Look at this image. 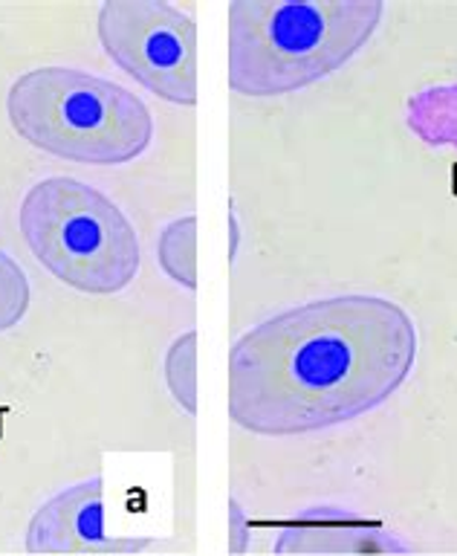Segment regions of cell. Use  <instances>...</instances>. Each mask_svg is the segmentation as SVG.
Listing matches in <instances>:
<instances>
[{"label": "cell", "instance_id": "1", "mask_svg": "<svg viewBox=\"0 0 457 556\" xmlns=\"http://www.w3.org/2000/svg\"><path fill=\"white\" fill-rule=\"evenodd\" d=\"M417 363V325L385 295L339 293L250 328L229 351V417L252 434H307L382 406Z\"/></svg>", "mask_w": 457, "mask_h": 556}, {"label": "cell", "instance_id": "2", "mask_svg": "<svg viewBox=\"0 0 457 556\" xmlns=\"http://www.w3.org/2000/svg\"><path fill=\"white\" fill-rule=\"evenodd\" d=\"M385 15L380 0L229 7V87L252 99L295 93L345 67Z\"/></svg>", "mask_w": 457, "mask_h": 556}, {"label": "cell", "instance_id": "3", "mask_svg": "<svg viewBox=\"0 0 457 556\" xmlns=\"http://www.w3.org/2000/svg\"><path fill=\"white\" fill-rule=\"evenodd\" d=\"M7 116L17 137L69 163L125 165L154 142V116L134 90L59 64L21 73Z\"/></svg>", "mask_w": 457, "mask_h": 556}, {"label": "cell", "instance_id": "4", "mask_svg": "<svg viewBox=\"0 0 457 556\" xmlns=\"http://www.w3.org/2000/svg\"><path fill=\"white\" fill-rule=\"evenodd\" d=\"M17 226L35 258L78 293H122L137 278V229L90 182L64 174L43 177L21 200Z\"/></svg>", "mask_w": 457, "mask_h": 556}, {"label": "cell", "instance_id": "5", "mask_svg": "<svg viewBox=\"0 0 457 556\" xmlns=\"http://www.w3.org/2000/svg\"><path fill=\"white\" fill-rule=\"evenodd\" d=\"M107 59L163 102L198 104V24L156 0H111L96 15Z\"/></svg>", "mask_w": 457, "mask_h": 556}, {"label": "cell", "instance_id": "6", "mask_svg": "<svg viewBox=\"0 0 457 556\" xmlns=\"http://www.w3.org/2000/svg\"><path fill=\"white\" fill-rule=\"evenodd\" d=\"M102 478L78 484L47 498L26 528L24 547L29 554H142L165 547L160 539L111 536L104 528Z\"/></svg>", "mask_w": 457, "mask_h": 556}, {"label": "cell", "instance_id": "7", "mask_svg": "<svg viewBox=\"0 0 457 556\" xmlns=\"http://www.w3.org/2000/svg\"><path fill=\"white\" fill-rule=\"evenodd\" d=\"M281 554H377V551H406L394 533L356 513L339 507H313L287 521L276 539Z\"/></svg>", "mask_w": 457, "mask_h": 556}, {"label": "cell", "instance_id": "8", "mask_svg": "<svg viewBox=\"0 0 457 556\" xmlns=\"http://www.w3.org/2000/svg\"><path fill=\"white\" fill-rule=\"evenodd\" d=\"M406 122L426 146L457 151V81L426 87L411 96L406 104Z\"/></svg>", "mask_w": 457, "mask_h": 556}, {"label": "cell", "instance_id": "9", "mask_svg": "<svg viewBox=\"0 0 457 556\" xmlns=\"http://www.w3.org/2000/svg\"><path fill=\"white\" fill-rule=\"evenodd\" d=\"M156 264L186 290L198 287V217H177L165 226L156 241Z\"/></svg>", "mask_w": 457, "mask_h": 556}, {"label": "cell", "instance_id": "10", "mask_svg": "<svg viewBox=\"0 0 457 556\" xmlns=\"http://www.w3.org/2000/svg\"><path fill=\"white\" fill-rule=\"evenodd\" d=\"M165 386L189 415H198V330H186L165 351Z\"/></svg>", "mask_w": 457, "mask_h": 556}, {"label": "cell", "instance_id": "11", "mask_svg": "<svg viewBox=\"0 0 457 556\" xmlns=\"http://www.w3.org/2000/svg\"><path fill=\"white\" fill-rule=\"evenodd\" d=\"M29 302H33V290H29L24 267L9 252L0 250V333L21 325L29 311Z\"/></svg>", "mask_w": 457, "mask_h": 556}, {"label": "cell", "instance_id": "12", "mask_svg": "<svg viewBox=\"0 0 457 556\" xmlns=\"http://www.w3.org/2000/svg\"><path fill=\"white\" fill-rule=\"evenodd\" d=\"M246 525H243V510L241 504L229 502V551L232 554H243L246 551Z\"/></svg>", "mask_w": 457, "mask_h": 556}]
</instances>
